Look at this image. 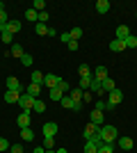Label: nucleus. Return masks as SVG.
I'll return each mask as SVG.
<instances>
[{"label": "nucleus", "instance_id": "nucleus-14", "mask_svg": "<svg viewBox=\"0 0 137 153\" xmlns=\"http://www.w3.org/2000/svg\"><path fill=\"white\" fill-rule=\"evenodd\" d=\"M128 37H130V27H128V25H119V27H117V37H114V39L126 41Z\"/></svg>", "mask_w": 137, "mask_h": 153}, {"label": "nucleus", "instance_id": "nucleus-23", "mask_svg": "<svg viewBox=\"0 0 137 153\" xmlns=\"http://www.w3.org/2000/svg\"><path fill=\"white\" fill-rule=\"evenodd\" d=\"M30 82H32V85H41V87H44V73H41V71H32Z\"/></svg>", "mask_w": 137, "mask_h": 153}, {"label": "nucleus", "instance_id": "nucleus-34", "mask_svg": "<svg viewBox=\"0 0 137 153\" xmlns=\"http://www.w3.org/2000/svg\"><path fill=\"white\" fill-rule=\"evenodd\" d=\"M124 44H126V48H137V37H135V34H130Z\"/></svg>", "mask_w": 137, "mask_h": 153}, {"label": "nucleus", "instance_id": "nucleus-4", "mask_svg": "<svg viewBox=\"0 0 137 153\" xmlns=\"http://www.w3.org/2000/svg\"><path fill=\"white\" fill-rule=\"evenodd\" d=\"M34 101H37V98H32V96H27V94H21V98H19V105H21V110H25V112H32V108H34Z\"/></svg>", "mask_w": 137, "mask_h": 153}, {"label": "nucleus", "instance_id": "nucleus-21", "mask_svg": "<svg viewBox=\"0 0 137 153\" xmlns=\"http://www.w3.org/2000/svg\"><path fill=\"white\" fill-rule=\"evenodd\" d=\"M78 73H80V78H94L89 64H80V66H78Z\"/></svg>", "mask_w": 137, "mask_h": 153}, {"label": "nucleus", "instance_id": "nucleus-33", "mask_svg": "<svg viewBox=\"0 0 137 153\" xmlns=\"http://www.w3.org/2000/svg\"><path fill=\"white\" fill-rule=\"evenodd\" d=\"M34 112H39V114H41V112H46V103L44 101H39V98H37V101H34Z\"/></svg>", "mask_w": 137, "mask_h": 153}, {"label": "nucleus", "instance_id": "nucleus-1", "mask_svg": "<svg viewBox=\"0 0 137 153\" xmlns=\"http://www.w3.org/2000/svg\"><path fill=\"white\" fill-rule=\"evenodd\" d=\"M117 128H114V126H105V123H103V126H101V128H98V137H101V142H105V144H112V142H114V140H117Z\"/></svg>", "mask_w": 137, "mask_h": 153}, {"label": "nucleus", "instance_id": "nucleus-52", "mask_svg": "<svg viewBox=\"0 0 137 153\" xmlns=\"http://www.w3.org/2000/svg\"><path fill=\"white\" fill-rule=\"evenodd\" d=\"M0 57H2V55H0Z\"/></svg>", "mask_w": 137, "mask_h": 153}, {"label": "nucleus", "instance_id": "nucleus-7", "mask_svg": "<svg viewBox=\"0 0 137 153\" xmlns=\"http://www.w3.org/2000/svg\"><path fill=\"white\" fill-rule=\"evenodd\" d=\"M41 133H44V137H55V135H57V123L55 121H46L44 128H41Z\"/></svg>", "mask_w": 137, "mask_h": 153}, {"label": "nucleus", "instance_id": "nucleus-32", "mask_svg": "<svg viewBox=\"0 0 137 153\" xmlns=\"http://www.w3.org/2000/svg\"><path fill=\"white\" fill-rule=\"evenodd\" d=\"M48 91H50V101H62V96H64L57 87H55V89H48Z\"/></svg>", "mask_w": 137, "mask_h": 153}, {"label": "nucleus", "instance_id": "nucleus-27", "mask_svg": "<svg viewBox=\"0 0 137 153\" xmlns=\"http://www.w3.org/2000/svg\"><path fill=\"white\" fill-rule=\"evenodd\" d=\"M69 37H71L73 41H78V39L82 37V27H71V30H69Z\"/></svg>", "mask_w": 137, "mask_h": 153}, {"label": "nucleus", "instance_id": "nucleus-37", "mask_svg": "<svg viewBox=\"0 0 137 153\" xmlns=\"http://www.w3.org/2000/svg\"><path fill=\"white\" fill-rule=\"evenodd\" d=\"M32 62H34L32 55H27V53L23 55V57H21V64H23V66H32Z\"/></svg>", "mask_w": 137, "mask_h": 153}, {"label": "nucleus", "instance_id": "nucleus-13", "mask_svg": "<svg viewBox=\"0 0 137 153\" xmlns=\"http://www.w3.org/2000/svg\"><path fill=\"white\" fill-rule=\"evenodd\" d=\"M121 101H124V94H121L119 89H114V91L107 94V103H112V105H119Z\"/></svg>", "mask_w": 137, "mask_h": 153}, {"label": "nucleus", "instance_id": "nucleus-29", "mask_svg": "<svg viewBox=\"0 0 137 153\" xmlns=\"http://www.w3.org/2000/svg\"><path fill=\"white\" fill-rule=\"evenodd\" d=\"M69 96H71V98H73V101H76V103H82V91H80L78 87L69 91Z\"/></svg>", "mask_w": 137, "mask_h": 153}, {"label": "nucleus", "instance_id": "nucleus-28", "mask_svg": "<svg viewBox=\"0 0 137 153\" xmlns=\"http://www.w3.org/2000/svg\"><path fill=\"white\" fill-rule=\"evenodd\" d=\"M32 9H34L37 14L46 12V2H44V0H34V2H32Z\"/></svg>", "mask_w": 137, "mask_h": 153}, {"label": "nucleus", "instance_id": "nucleus-47", "mask_svg": "<svg viewBox=\"0 0 137 153\" xmlns=\"http://www.w3.org/2000/svg\"><path fill=\"white\" fill-rule=\"evenodd\" d=\"M114 108H117V105H112V103H107V101H105V112H112Z\"/></svg>", "mask_w": 137, "mask_h": 153}, {"label": "nucleus", "instance_id": "nucleus-25", "mask_svg": "<svg viewBox=\"0 0 137 153\" xmlns=\"http://www.w3.org/2000/svg\"><path fill=\"white\" fill-rule=\"evenodd\" d=\"M21 137L25 142H32L34 140V133H32V128H21Z\"/></svg>", "mask_w": 137, "mask_h": 153}, {"label": "nucleus", "instance_id": "nucleus-18", "mask_svg": "<svg viewBox=\"0 0 137 153\" xmlns=\"http://www.w3.org/2000/svg\"><path fill=\"white\" fill-rule=\"evenodd\" d=\"M110 51L112 53H121V51H126V44H124V41H119V39H112V41H110Z\"/></svg>", "mask_w": 137, "mask_h": 153}, {"label": "nucleus", "instance_id": "nucleus-24", "mask_svg": "<svg viewBox=\"0 0 137 153\" xmlns=\"http://www.w3.org/2000/svg\"><path fill=\"white\" fill-rule=\"evenodd\" d=\"M21 94H16V91H5V103H19Z\"/></svg>", "mask_w": 137, "mask_h": 153}, {"label": "nucleus", "instance_id": "nucleus-30", "mask_svg": "<svg viewBox=\"0 0 137 153\" xmlns=\"http://www.w3.org/2000/svg\"><path fill=\"white\" fill-rule=\"evenodd\" d=\"M57 89L62 91V94H69V91H71V85H69L64 78H62V80H59V85H57Z\"/></svg>", "mask_w": 137, "mask_h": 153}, {"label": "nucleus", "instance_id": "nucleus-49", "mask_svg": "<svg viewBox=\"0 0 137 153\" xmlns=\"http://www.w3.org/2000/svg\"><path fill=\"white\" fill-rule=\"evenodd\" d=\"M55 153H69V151H66V149H57Z\"/></svg>", "mask_w": 137, "mask_h": 153}, {"label": "nucleus", "instance_id": "nucleus-20", "mask_svg": "<svg viewBox=\"0 0 137 153\" xmlns=\"http://www.w3.org/2000/svg\"><path fill=\"white\" fill-rule=\"evenodd\" d=\"M94 78H96V80H105V78H107V69H105L103 64L94 69Z\"/></svg>", "mask_w": 137, "mask_h": 153}, {"label": "nucleus", "instance_id": "nucleus-36", "mask_svg": "<svg viewBox=\"0 0 137 153\" xmlns=\"http://www.w3.org/2000/svg\"><path fill=\"white\" fill-rule=\"evenodd\" d=\"M9 146H12V144L7 142V137H0V153H7V151H9Z\"/></svg>", "mask_w": 137, "mask_h": 153}, {"label": "nucleus", "instance_id": "nucleus-22", "mask_svg": "<svg viewBox=\"0 0 137 153\" xmlns=\"http://www.w3.org/2000/svg\"><path fill=\"white\" fill-rule=\"evenodd\" d=\"M96 12L98 14H107L110 12V2H107V0H98L96 2Z\"/></svg>", "mask_w": 137, "mask_h": 153}, {"label": "nucleus", "instance_id": "nucleus-42", "mask_svg": "<svg viewBox=\"0 0 137 153\" xmlns=\"http://www.w3.org/2000/svg\"><path fill=\"white\" fill-rule=\"evenodd\" d=\"M7 21H9V19H7V12H5V9H0V25H5Z\"/></svg>", "mask_w": 137, "mask_h": 153}, {"label": "nucleus", "instance_id": "nucleus-40", "mask_svg": "<svg viewBox=\"0 0 137 153\" xmlns=\"http://www.w3.org/2000/svg\"><path fill=\"white\" fill-rule=\"evenodd\" d=\"M94 110H101V112H105V101H103V98H98V101H96Z\"/></svg>", "mask_w": 137, "mask_h": 153}, {"label": "nucleus", "instance_id": "nucleus-17", "mask_svg": "<svg viewBox=\"0 0 137 153\" xmlns=\"http://www.w3.org/2000/svg\"><path fill=\"white\" fill-rule=\"evenodd\" d=\"M87 91H91V94H103V89H101V80H96V78H91V82H89V89Z\"/></svg>", "mask_w": 137, "mask_h": 153}, {"label": "nucleus", "instance_id": "nucleus-53", "mask_svg": "<svg viewBox=\"0 0 137 153\" xmlns=\"http://www.w3.org/2000/svg\"><path fill=\"white\" fill-rule=\"evenodd\" d=\"M135 16H137V14H135Z\"/></svg>", "mask_w": 137, "mask_h": 153}, {"label": "nucleus", "instance_id": "nucleus-8", "mask_svg": "<svg viewBox=\"0 0 137 153\" xmlns=\"http://www.w3.org/2000/svg\"><path fill=\"white\" fill-rule=\"evenodd\" d=\"M30 121H32V112H21L19 119H16V123H19V128H30Z\"/></svg>", "mask_w": 137, "mask_h": 153}, {"label": "nucleus", "instance_id": "nucleus-6", "mask_svg": "<svg viewBox=\"0 0 137 153\" xmlns=\"http://www.w3.org/2000/svg\"><path fill=\"white\" fill-rule=\"evenodd\" d=\"M59 80H62V78L55 76V73H46V76H44V85L48 87V89H55V87L59 85Z\"/></svg>", "mask_w": 137, "mask_h": 153}, {"label": "nucleus", "instance_id": "nucleus-50", "mask_svg": "<svg viewBox=\"0 0 137 153\" xmlns=\"http://www.w3.org/2000/svg\"><path fill=\"white\" fill-rule=\"evenodd\" d=\"M46 153H55V151H53V149H50V151H46Z\"/></svg>", "mask_w": 137, "mask_h": 153}, {"label": "nucleus", "instance_id": "nucleus-26", "mask_svg": "<svg viewBox=\"0 0 137 153\" xmlns=\"http://www.w3.org/2000/svg\"><path fill=\"white\" fill-rule=\"evenodd\" d=\"M25 19H27V21H32L34 25H37V23H39V14L34 12V9H27V12H25Z\"/></svg>", "mask_w": 137, "mask_h": 153}, {"label": "nucleus", "instance_id": "nucleus-31", "mask_svg": "<svg viewBox=\"0 0 137 153\" xmlns=\"http://www.w3.org/2000/svg\"><path fill=\"white\" fill-rule=\"evenodd\" d=\"M89 82H91V78H80L78 89H80V91H87V89H89Z\"/></svg>", "mask_w": 137, "mask_h": 153}, {"label": "nucleus", "instance_id": "nucleus-51", "mask_svg": "<svg viewBox=\"0 0 137 153\" xmlns=\"http://www.w3.org/2000/svg\"><path fill=\"white\" fill-rule=\"evenodd\" d=\"M7 153H12V151H7Z\"/></svg>", "mask_w": 137, "mask_h": 153}, {"label": "nucleus", "instance_id": "nucleus-41", "mask_svg": "<svg viewBox=\"0 0 137 153\" xmlns=\"http://www.w3.org/2000/svg\"><path fill=\"white\" fill-rule=\"evenodd\" d=\"M9 151H12V153H23V146H21V144H12Z\"/></svg>", "mask_w": 137, "mask_h": 153}, {"label": "nucleus", "instance_id": "nucleus-3", "mask_svg": "<svg viewBox=\"0 0 137 153\" xmlns=\"http://www.w3.org/2000/svg\"><path fill=\"white\" fill-rule=\"evenodd\" d=\"M21 21H7L5 25H0V34L2 32H9V34H16V32H21Z\"/></svg>", "mask_w": 137, "mask_h": 153}, {"label": "nucleus", "instance_id": "nucleus-19", "mask_svg": "<svg viewBox=\"0 0 137 153\" xmlns=\"http://www.w3.org/2000/svg\"><path fill=\"white\" fill-rule=\"evenodd\" d=\"M133 144H135V142H133L130 137H119V149H124V151H130Z\"/></svg>", "mask_w": 137, "mask_h": 153}, {"label": "nucleus", "instance_id": "nucleus-9", "mask_svg": "<svg viewBox=\"0 0 137 153\" xmlns=\"http://www.w3.org/2000/svg\"><path fill=\"white\" fill-rule=\"evenodd\" d=\"M34 32L41 34V37H46V34H48V37H55V34H57V32L53 30V27H48L46 23H37V25H34Z\"/></svg>", "mask_w": 137, "mask_h": 153}, {"label": "nucleus", "instance_id": "nucleus-48", "mask_svg": "<svg viewBox=\"0 0 137 153\" xmlns=\"http://www.w3.org/2000/svg\"><path fill=\"white\" fill-rule=\"evenodd\" d=\"M32 153H46V149H44V146H37V149H34Z\"/></svg>", "mask_w": 137, "mask_h": 153}, {"label": "nucleus", "instance_id": "nucleus-15", "mask_svg": "<svg viewBox=\"0 0 137 153\" xmlns=\"http://www.w3.org/2000/svg\"><path fill=\"white\" fill-rule=\"evenodd\" d=\"M25 94H27V96H32V98H39V94H41V85H32V82H30V85L25 87Z\"/></svg>", "mask_w": 137, "mask_h": 153}, {"label": "nucleus", "instance_id": "nucleus-10", "mask_svg": "<svg viewBox=\"0 0 137 153\" xmlns=\"http://www.w3.org/2000/svg\"><path fill=\"white\" fill-rule=\"evenodd\" d=\"M89 121H91V123H96V126H103V121H105V112H101V110H91Z\"/></svg>", "mask_w": 137, "mask_h": 153}, {"label": "nucleus", "instance_id": "nucleus-45", "mask_svg": "<svg viewBox=\"0 0 137 153\" xmlns=\"http://www.w3.org/2000/svg\"><path fill=\"white\" fill-rule=\"evenodd\" d=\"M91 98H94V96H91V91H82V101H87V103H89Z\"/></svg>", "mask_w": 137, "mask_h": 153}, {"label": "nucleus", "instance_id": "nucleus-12", "mask_svg": "<svg viewBox=\"0 0 137 153\" xmlns=\"http://www.w3.org/2000/svg\"><path fill=\"white\" fill-rule=\"evenodd\" d=\"M101 89H103V94H110V91L117 89V85H114V80H112L110 76L105 78V80H101Z\"/></svg>", "mask_w": 137, "mask_h": 153}, {"label": "nucleus", "instance_id": "nucleus-5", "mask_svg": "<svg viewBox=\"0 0 137 153\" xmlns=\"http://www.w3.org/2000/svg\"><path fill=\"white\" fill-rule=\"evenodd\" d=\"M7 91H16V94H23V85L19 82V78H14V76L7 78Z\"/></svg>", "mask_w": 137, "mask_h": 153}, {"label": "nucleus", "instance_id": "nucleus-43", "mask_svg": "<svg viewBox=\"0 0 137 153\" xmlns=\"http://www.w3.org/2000/svg\"><path fill=\"white\" fill-rule=\"evenodd\" d=\"M59 39H62L64 44H69V41H71V37H69V32H62V34H59Z\"/></svg>", "mask_w": 137, "mask_h": 153}, {"label": "nucleus", "instance_id": "nucleus-11", "mask_svg": "<svg viewBox=\"0 0 137 153\" xmlns=\"http://www.w3.org/2000/svg\"><path fill=\"white\" fill-rule=\"evenodd\" d=\"M98 128H101V126H96V123H87V126H85V140H94V137H96V135H98Z\"/></svg>", "mask_w": 137, "mask_h": 153}, {"label": "nucleus", "instance_id": "nucleus-38", "mask_svg": "<svg viewBox=\"0 0 137 153\" xmlns=\"http://www.w3.org/2000/svg\"><path fill=\"white\" fill-rule=\"evenodd\" d=\"M53 144H55V137H44V149L46 151H50Z\"/></svg>", "mask_w": 137, "mask_h": 153}, {"label": "nucleus", "instance_id": "nucleus-39", "mask_svg": "<svg viewBox=\"0 0 137 153\" xmlns=\"http://www.w3.org/2000/svg\"><path fill=\"white\" fill-rule=\"evenodd\" d=\"M0 37H2V41H5V44H12V41H14V34H9V32H2Z\"/></svg>", "mask_w": 137, "mask_h": 153}, {"label": "nucleus", "instance_id": "nucleus-46", "mask_svg": "<svg viewBox=\"0 0 137 153\" xmlns=\"http://www.w3.org/2000/svg\"><path fill=\"white\" fill-rule=\"evenodd\" d=\"M46 21H48V12H41L39 14V23H46Z\"/></svg>", "mask_w": 137, "mask_h": 153}, {"label": "nucleus", "instance_id": "nucleus-16", "mask_svg": "<svg viewBox=\"0 0 137 153\" xmlns=\"http://www.w3.org/2000/svg\"><path fill=\"white\" fill-rule=\"evenodd\" d=\"M9 55H12L14 59H21L23 55H25V51H23V46H21V44H12V51H9Z\"/></svg>", "mask_w": 137, "mask_h": 153}, {"label": "nucleus", "instance_id": "nucleus-35", "mask_svg": "<svg viewBox=\"0 0 137 153\" xmlns=\"http://www.w3.org/2000/svg\"><path fill=\"white\" fill-rule=\"evenodd\" d=\"M98 153H114V146H112V144H101V146H98Z\"/></svg>", "mask_w": 137, "mask_h": 153}, {"label": "nucleus", "instance_id": "nucleus-44", "mask_svg": "<svg viewBox=\"0 0 137 153\" xmlns=\"http://www.w3.org/2000/svg\"><path fill=\"white\" fill-rule=\"evenodd\" d=\"M66 46H69V51H78V41H73V39H71Z\"/></svg>", "mask_w": 137, "mask_h": 153}, {"label": "nucleus", "instance_id": "nucleus-2", "mask_svg": "<svg viewBox=\"0 0 137 153\" xmlns=\"http://www.w3.org/2000/svg\"><path fill=\"white\" fill-rule=\"evenodd\" d=\"M59 103H62V108L73 110V112H80V110H82V103H76V101H73V98H71L69 94H64V96H62V101H59Z\"/></svg>", "mask_w": 137, "mask_h": 153}]
</instances>
